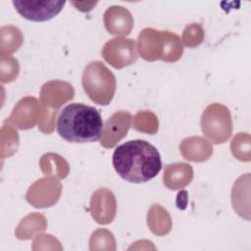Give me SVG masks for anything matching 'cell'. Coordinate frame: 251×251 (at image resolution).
I'll return each instance as SVG.
<instances>
[{
	"mask_svg": "<svg viewBox=\"0 0 251 251\" xmlns=\"http://www.w3.org/2000/svg\"><path fill=\"white\" fill-rule=\"evenodd\" d=\"M192 178V168L184 163L169 165L165 169L164 183L171 189L185 186Z\"/></svg>",
	"mask_w": 251,
	"mask_h": 251,
	"instance_id": "cell-11",
	"label": "cell"
},
{
	"mask_svg": "<svg viewBox=\"0 0 251 251\" xmlns=\"http://www.w3.org/2000/svg\"><path fill=\"white\" fill-rule=\"evenodd\" d=\"M104 25L111 34H129L133 26L130 12L123 6H111L104 13Z\"/></svg>",
	"mask_w": 251,
	"mask_h": 251,
	"instance_id": "cell-9",
	"label": "cell"
},
{
	"mask_svg": "<svg viewBox=\"0 0 251 251\" xmlns=\"http://www.w3.org/2000/svg\"><path fill=\"white\" fill-rule=\"evenodd\" d=\"M102 56L105 61L116 69H122L137 60L136 46L132 39L116 37L104 45Z\"/></svg>",
	"mask_w": 251,
	"mask_h": 251,
	"instance_id": "cell-6",
	"label": "cell"
},
{
	"mask_svg": "<svg viewBox=\"0 0 251 251\" xmlns=\"http://www.w3.org/2000/svg\"><path fill=\"white\" fill-rule=\"evenodd\" d=\"M116 212V201L113 193L105 188L95 191L91 198V213L100 224L112 222Z\"/></svg>",
	"mask_w": 251,
	"mask_h": 251,
	"instance_id": "cell-10",
	"label": "cell"
},
{
	"mask_svg": "<svg viewBox=\"0 0 251 251\" xmlns=\"http://www.w3.org/2000/svg\"><path fill=\"white\" fill-rule=\"evenodd\" d=\"M72 5L76 7L75 9L81 11V12H89L90 10L93 9V7L97 4V2H82V3H77V2H71Z\"/></svg>",
	"mask_w": 251,
	"mask_h": 251,
	"instance_id": "cell-13",
	"label": "cell"
},
{
	"mask_svg": "<svg viewBox=\"0 0 251 251\" xmlns=\"http://www.w3.org/2000/svg\"><path fill=\"white\" fill-rule=\"evenodd\" d=\"M112 163L118 175L132 183L149 181L162 169L159 151L142 139L129 140L118 146L113 153Z\"/></svg>",
	"mask_w": 251,
	"mask_h": 251,
	"instance_id": "cell-1",
	"label": "cell"
},
{
	"mask_svg": "<svg viewBox=\"0 0 251 251\" xmlns=\"http://www.w3.org/2000/svg\"><path fill=\"white\" fill-rule=\"evenodd\" d=\"M104 129L100 112L82 103H71L57 119V132L73 143L95 142L102 137Z\"/></svg>",
	"mask_w": 251,
	"mask_h": 251,
	"instance_id": "cell-2",
	"label": "cell"
},
{
	"mask_svg": "<svg viewBox=\"0 0 251 251\" xmlns=\"http://www.w3.org/2000/svg\"><path fill=\"white\" fill-rule=\"evenodd\" d=\"M203 39V29L198 24H191L187 25L183 31L184 43L190 47L198 45Z\"/></svg>",
	"mask_w": 251,
	"mask_h": 251,
	"instance_id": "cell-12",
	"label": "cell"
},
{
	"mask_svg": "<svg viewBox=\"0 0 251 251\" xmlns=\"http://www.w3.org/2000/svg\"><path fill=\"white\" fill-rule=\"evenodd\" d=\"M82 87L88 97L99 105H108L116 91L113 73L100 61L89 63L82 73Z\"/></svg>",
	"mask_w": 251,
	"mask_h": 251,
	"instance_id": "cell-4",
	"label": "cell"
},
{
	"mask_svg": "<svg viewBox=\"0 0 251 251\" xmlns=\"http://www.w3.org/2000/svg\"><path fill=\"white\" fill-rule=\"evenodd\" d=\"M201 128L203 133L214 143L226 142L231 135L232 124L228 109L221 104H211L203 112L201 117Z\"/></svg>",
	"mask_w": 251,
	"mask_h": 251,
	"instance_id": "cell-5",
	"label": "cell"
},
{
	"mask_svg": "<svg viewBox=\"0 0 251 251\" xmlns=\"http://www.w3.org/2000/svg\"><path fill=\"white\" fill-rule=\"evenodd\" d=\"M138 50L140 56L147 61L161 59L175 62L181 57L183 47L175 33L144 28L138 36Z\"/></svg>",
	"mask_w": 251,
	"mask_h": 251,
	"instance_id": "cell-3",
	"label": "cell"
},
{
	"mask_svg": "<svg viewBox=\"0 0 251 251\" xmlns=\"http://www.w3.org/2000/svg\"><path fill=\"white\" fill-rule=\"evenodd\" d=\"M131 115L126 111L114 113L106 122L101 137V144L105 148H111L125 137L130 126Z\"/></svg>",
	"mask_w": 251,
	"mask_h": 251,
	"instance_id": "cell-8",
	"label": "cell"
},
{
	"mask_svg": "<svg viewBox=\"0 0 251 251\" xmlns=\"http://www.w3.org/2000/svg\"><path fill=\"white\" fill-rule=\"evenodd\" d=\"M15 10L25 19L32 22H45L56 17L66 1H13Z\"/></svg>",
	"mask_w": 251,
	"mask_h": 251,
	"instance_id": "cell-7",
	"label": "cell"
}]
</instances>
